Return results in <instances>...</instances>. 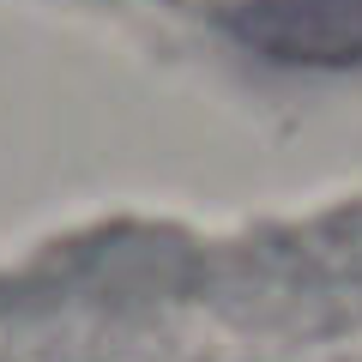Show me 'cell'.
<instances>
[{
  "label": "cell",
  "instance_id": "cell-1",
  "mask_svg": "<svg viewBox=\"0 0 362 362\" xmlns=\"http://www.w3.org/2000/svg\"><path fill=\"white\" fill-rule=\"evenodd\" d=\"M242 42L290 66L362 61V0H230Z\"/></svg>",
  "mask_w": 362,
  "mask_h": 362
}]
</instances>
